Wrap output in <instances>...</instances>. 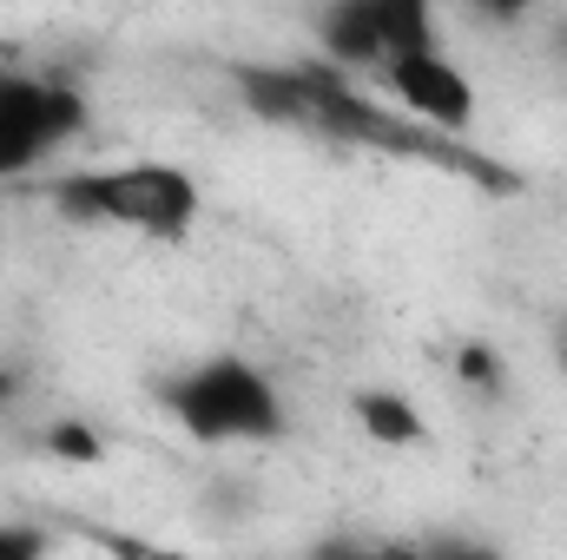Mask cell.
Returning <instances> with one entry per match:
<instances>
[{
	"label": "cell",
	"instance_id": "obj_8",
	"mask_svg": "<svg viewBox=\"0 0 567 560\" xmlns=\"http://www.w3.org/2000/svg\"><path fill=\"white\" fill-rule=\"evenodd\" d=\"M303 560H429L416 541H390V535H330Z\"/></svg>",
	"mask_w": 567,
	"mask_h": 560
},
{
	"label": "cell",
	"instance_id": "obj_13",
	"mask_svg": "<svg viewBox=\"0 0 567 560\" xmlns=\"http://www.w3.org/2000/svg\"><path fill=\"white\" fill-rule=\"evenodd\" d=\"M53 448H60V455H93V435H86V428H60Z\"/></svg>",
	"mask_w": 567,
	"mask_h": 560
},
{
	"label": "cell",
	"instance_id": "obj_5",
	"mask_svg": "<svg viewBox=\"0 0 567 560\" xmlns=\"http://www.w3.org/2000/svg\"><path fill=\"white\" fill-rule=\"evenodd\" d=\"M80 126H86L80 86H66L53 73L0 66V178L33 172L40 158H53Z\"/></svg>",
	"mask_w": 567,
	"mask_h": 560
},
{
	"label": "cell",
	"instance_id": "obj_11",
	"mask_svg": "<svg viewBox=\"0 0 567 560\" xmlns=\"http://www.w3.org/2000/svg\"><path fill=\"white\" fill-rule=\"evenodd\" d=\"M429 560H502L495 548H482V541H462V535H449V541H423Z\"/></svg>",
	"mask_w": 567,
	"mask_h": 560
},
{
	"label": "cell",
	"instance_id": "obj_12",
	"mask_svg": "<svg viewBox=\"0 0 567 560\" xmlns=\"http://www.w3.org/2000/svg\"><path fill=\"white\" fill-rule=\"evenodd\" d=\"M462 376H468L475 390H495V383H502V356H488V350H462Z\"/></svg>",
	"mask_w": 567,
	"mask_h": 560
},
{
	"label": "cell",
	"instance_id": "obj_9",
	"mask_svg": "<svg viewBox=\"0 0 567 560\" xmlns=\"http://www.w3.org/2000/svg\"><path fill=\"white\" fill-rule=\"evenodd\" d=\"M106 560H205L192 548H165V541H145V535H120V528H80Z\"/></svg>",
	"mask_w": 567,
	"mask_h": 560
},
{
	"label": "cell",
	"instance_id": "obj_14",
	"mask_svg": "<svg viewBox=\"0 0 567 560\" xmlns=\"http://www.w3.org/2000/svg\"><path fill=\"white\" fill-rule=\"evenodd\" d=\"M555 363H561V376H567V317L555 323Z\"/></svg>",
	"mask_w": 567,
	"mask_h": 560
},
{
	"label": "cell",
	"instance_id": "obj_10",
	"mask_svg": "<svg viewBox=\"0 0 567 560\" xmlns=\"http://www.w3.org/2000/svg\"><path fill=\"white\" fill-rule=\"evenodd\" d=\"M0 560H47V535L20 528V521H0Z\"/></svg>",
	"mask_w": 567,
	"mask_h": 560
},
{
	"label": "cell",
	"instance_id": "obj_7",
	"mask_svg": "<svg viewBox=\"0 0 567 560\" xmlns=\"http://www.w3.org/2000/svg\"><path fill=\"white\" fill-rule=\"evenodd\" d=\"M357 422H363V435L370 442H390V448H416L429 435L423 409L410 403V396H396V390H357Z\"/></svg>",
	"mask_w": 567,
	"mask_h": 560
},
{
	"label": "cell",
	"instance_id": "obj_4",
	"mask_svg": "<svg viewBox=\"0 0 567 560\" xmlns=\"http://www.w3.org/2000/svg\"><path fill=\"white\" fill-rule=\"evenodd\" d=\"M423 46H442L423 0H343L317 13V60H330L337 73H383L390 60Z\"/></svg>",
	"mask_w": 567,
	"mask_h": 560
},
{
	"label": "cell",
	"instance_id": "obj_1",
	"mask_svg": "<svg viewBox=\"0 0 567 560\" xmlns=\"http://www.w3.org/2000/svg\"><path fill=\"white\" fill-rule=\"evenodd\" d=\"M238 93H245V113L251 120H271L290 133H310V139L330 145H370V152H390V158H423V165H449L462 178H475L482 191H515V178L488 158H475L468 145L442 139L416 120H403L396 106H377L350 73H337L330 60H284V66H238L231 73Z\"/></svg>",
	"mask_w": 567,
	"mask_h": 560
},
{
	"label": "cell",
	"instance_id": "obj_3",
	"mask_svg": "<svg viewBox=\"0 0 567 560\" xmlns=\"http://www.w3.org/2000/svg\"><path fill=\"white\" fill-rule=\"evenodd\" d=\"M165 409L172 422L205 442V448H225V442H271L284 428V396L278 383L245 363V356H205L192 370H178L165 383Z\"/></svg>",
	"mask_w": 567,
	"mask_h": 560
},
{
	"label": "cell",
	"instance_id": "obj_6",
	"mask_svg": "<svg viewBox=\"0 0 567 560\" xmlns=\"http://www.w3.org/2000/svg\"><path fill=\"white\" fill-rule=\"evenodd\" d=\"M377 80H383V93H396V113H403V120H416V126L442 133V139H462L468 120H475V86H468V73H462L442 46H423V53L390 60Z\"/></svg>",
	"mask_w": 567,
	"mask_h": 560
},
{
	"label": "cell",
	"instance_id": "obj_2",
	"mask_svg": "<svg viewBox=\"0 0 567 560\" xmlns=\"http://www.w3.org/2000/svg\"><path fill=\"white\" fill-rule=\"evenodd\" d=\"M47 198L80 218V225H106V231H133V238H185L198 225V178L165 165V158H126V165H86V172H60L47 185Z\"/></svg>",
	"mask_w": 567,
	"mask_h": 560
}]
</instances>
